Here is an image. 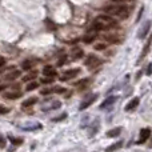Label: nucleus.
<instances>
[{"label": "nucleus", "mask_w": 152, "mask_h": 152, "mask_svg": "<svg viewBox=\"0 0 152 152\" xmlns=\"http://www.w3.org/2000/svg\"><path fill=\"white\" fill-rule=\"evenodd\" d=\"M51 91L58 92V94H63V92H67V89L63 88V87H53V88H51Z\"/></svg>", "instance_id": "25"}, {"label": "nucleus", "mask_w": 152, "mask_h": 152, "mask_svg": "<svg viewBox=\"0 0 152 152\" xmlns=\"http://www.w3.org/2000/svg\"><path fill=\"white\" fill-rule=\"evenodd\" d=\"M51 88H44V89H42V95H50L51 94Z\"/></svg>", "instance_id": "30"}, {"label": "nucleus", "mask_w": 152, "mask_h": 152, "mask_svg": "<svg viewBox=\"0 0 152 152\" xmlns=\"http://www.w3.org/2000/svg\"><path fill=\"white\" fill-rule=\"evenodd\" d=\"M116 99H118L116 96H111V97H108V99H105L104 102L100 104V108H102V110H104V108H107V107H110V105H112L113 103L116 102Z\"/></svg>", "instance_id": "13"}, {"label": "nucleus", "mask_w": 152, "mask_h": 152, "mask_svg": "<svg viewBox=\"0 0 152 152\" xmlns=\"http://www.w3.org/2000/svg\"><path fill=\"white\" fill-rule=\"evenodd\" d=\"M120 132H121V128H120V127H118V128L110 129V131H108L105 135H107L108 137H116V136H119V135H120Z\"/></svg>", "instance_id": "19"}, {"label": "nucleus", "mask_w": 152, "mask_h": 152, "mask_svg": "<svg viewBox=\"0 0 152 152\" xmlns=\"http://www.w3.org/2000/svg\"><path fill=\"white\" fill-rule=\"evenodd\" d=\"M123 147V142H118V143H115V144H112L111 147H107V152H113V151H116V150H119V148H121Z\"/></svg>", "instance_id": "20"}, {"label": "nucleus", "mask_w": 152, "mask_h": 152, "mask_svg": "<svg viewBox=\"0 0 152 152\" xmlns=\"http://www.w3.org/2000/svg\"><path fill=\"white\" fill-rule=\"evenodd\" d=\"M5 64V59H3V58H0V67H3Z\"/></svg>", "instance_id": "35"}, {"label": "nucleus", "mask_w": 152, "mask_h": 152, "mask_svg": "<svg viewBox=\"0 0 152 152\" xmlns=\"http://www.w3.org/2000/svg\"><path fill=\"white\" fill-rule=\"evenodd\" d=\"M37 87H39V83H37V81H35V80H31L26 86V91H32V89H36Z\"/></svg>", "instance_id": "21"}, {"label": "nucleus", "mask_w": 152, "mask_h": 152, "mask_svg": "<svg viewBox=\"0 0 152 152\" xmlns=\"http://www.w3.org/2000/svg\"><path fill=\"white\" fill-rule=\"evenodd\" d=\"M151 68H152V67H151V64H148V67H147V71H145V74H147L148 76L151 75Z\"/></svg>", "instance_id": "33"}, {"label": "nucleus", "mask_w": 152, "mask_h": 152, "mask_svg": "<svg viewBox=\"0 0 152 152\" xmlns=\"http://www.w3.org/2000/svg\"><path fill=\"white\" fill-rule=\"evenodd\" d=\"M99 64H100V60L94 55H89L86 60V66L88 67V68H95V67H97Z\"/></svg>", "instance_id": "5"}, {"label": "nucleus", "mask_w": 152, "mask_h": 152, "mask_svg": "<svg viewBox=\"0 0 152 152\" xmlns=\"http://www.w3.org/2000/svg\"><path fill=\"white\" fill-rule=\"evenodd\" d=\"M21 96H23V92H20V91H13V92H7V94H4L5 99H11V100L19 99V97H21Z\"/></svg>", "instance_id": "12"}, {"label": "nucleus", "mask_w": 152, "mask_h": 152, "mask_svg": "<svg viewBox=\"0 0 152 152\" xmlns=\"http://www.w3.org/2000/svg\"><path fill=\"white\" fill-rule=\"evenodd\" d=\"M5 147V139L3 135H0V148H4Z\"/></svg>", "instance_id": "29"}, {"label": "nucleus", "mask_w": 152, "mask_h": 152, "mask_svg": "<svg viewBox=\"0 0 152 152\" xmlns=\"http://www.w3.org/2000/svg\"><path fill=\"white\" fill-rule=\"evenodd\" d=\"M84 56V52L83 50H80V48H74L71 52V59L72 60H79V59H81Z\"/></svg>", "instance_id": "11"}, {"label": "nucleus", "mask_w": 152, "mask_h": 152, "mask_svg": "<svg viewBox=\"0 0 152 152\" xmlns=\"http://www.w3.org/2000/svg\"><path fill=\"white\" fill-rule=\"evenodd\" d=\"M21 129H26V131H35V129H40L42 128V124L40 123H27L26 126H20Z\"/></svg>", "instance_id": "8"}, {"label": "nucleus", "mask_w": 152, "mask_h": 152, "mask_svg": "<svg viewBox=\"0 0 152 152\" xmlns=\"http://www.w3.org/2000/svg\"><path fill=\"white\" fill-rule=\"evenodd\" d=\"M35 103H37V97H29V99H27V100H24L23 103H21V107L23 108H28V107H31V105H34Z\"/></svg>", "instance_id": "16"}, {"label": "nucleus", "mask_w": 152, "mask_h": 152, "mask_svg": "<svg viewBox=\"0 0 152 152\" xmlns=\"http://www.w3.org/2000/svg\"><path fill=\"white\" fill-rule=\"evenodd\" d=\"M151 135V129L150 128H143L140 131V139L137 140V144H143L144 142H147V139Z\"/></svg>", "instance_id": "7"}, {"label": "nucleus", "mask_w": 152, "mask_h": 152, "mask_svg": "<svg viewBox=\"0 0 152 152\" xmlns=\"http://www.w3.org/2000/svg\"><path fill=\"white\" fill-rule=\"evenodd\" d=\"M105 47H107V45H105L104 43H99V44L95 45V50L96 51H103V50H105Z\"/></svg>", "instance_id": "27"}, {"label": "nucleus", "mask_w": 152, "mask_h": 152, "mask_svg": "<svg viewBox=\"0 0 152 152\" xmlns=\"http://www.w3.org/2000/svg\"><path fill=\"white\" fill-rule=\"evenodd\" d=\"M20 75H21V72L18 71V69H15V71H11L10 74L5 75L4 79H5V80H15V79H18Z\"/></svg>", "instance_id": "15"}, {"label": "nucleus", "mask_w": 152, "mask_h": 152, "mask_svg": "<svg viewBox=\"0 0 152 152\" xmlns=\"http://www.w3.org/2000/svg\"><path fill=\"white\" fill-rule=\"evenodd\" d=\"M10 140L12 144L15 145H20L21 143H23V139H20V137H13V136H10Z\"/></svg>", "instance_id": "23"}, {"label": "nucleus", "mask_w": 152, "mask_h": 152, "mask_svg": "<svg viewBox=\"0 0 152 152\" xmlns=\"http://www.w3.org/2000/svg\"><path fill=\"white\" fill-rule=\"evenodd\" d=\"M61 107V103L58 102V100H51L48 102V104L42 105V110L43 111H51V110H58V108Z\"/></svg>", "instance_id": "4"}, {"label": "nucleus", "mask_w": 152, "mask_h": 152, "mask_svg": "<svg viewBox=\"0 0 152 152\" xmlns=\"http://www.w3.org/2000/svg\"><path fill=\"white\" fill-rule=\"evenodd\" d=\"M79 74H80V68H72V69H69V71H67L64 75H61L60 80L61 81H67V80H69V79L76 77Z\"/></svg>", "instance_id": "3"}, {"label": "nucleus", "mask_w": 152, "mask_h": 152, "mask_svg": "<svg viewBox=\"0 0 152 152\" xmlns=\"http://www.w3.org/2000/svg\"><path fill=\"white\" fill-rule=\"evenodd\" d=\"M43 74H44V76H50V77H55L58 72H56L55 69H53L51 66H47V67H44V69H43Z\"/></svg>", "instance_id": "14"}, {"label": "nucleus", "mask_w": 152, "mask_h": 152, "mask_svg": "<svg viewBox=\"0 0 152 152\" xmlns=\"http://www.w3.org/2000/svg\"><path fill=\"white\" fill-rule=\"evenodd\" d=\"M113 3H121V1H124V0H112Z\"/></svg>", "instance_id": "36"}, {"label": "nucleus", "mask_w": 152, "mask_h": 152, "mask_svg": "<svg viewBox=\"0 0 152 152\" xmlns=\"http://www.w3.org/2000/svg\"><path fill=\"white\" fill-rule=\"evenodd\" d=\"M10 112V108L4 107V105H0V115H5V113Z\"/></svg>", "instance_id": "28"}, {"label": "nucleus", "mask_w": 152, "mask_h": 152, "mask_svg": "<svg viewBox=\"0 0 152 152\" xmlns=\"http://www.w3.org/2000/svg\"><path fill=\"white\" fill-rule=\"evenodd\" d=\"M40 81H42L43 84H51V83L53 81V77H50V76H45V77H43Z\"/></svg>", "instance_id": "26"}, {"label": "nucleus", "mask_w": 152, "mask_h": 152, "mask_svg": "<svg viewBox=\"0 0 152 152\" xmlns=\"http://www.w3.org/2000/svg\"><path fill=\"white\" fill-rule=\"evenodd\" d=\"M96 36H97V35H96V31L94 29V31H91V32H88V34L84 35L83 42L86 43V44H89V43H92L95 39H96Z\"/></svg>", "instance_id": "9"}, {"label": "nucleus", "mask_w": 152, "mask_h": 152, "mask_svg": "<svg viewBox=\"0 0 152 152\" xmlns=\"http://www.w3.org/2000/svg\"><path fill=\"white\" fill-rule=\"evenodd\" d=\"M64 63H66V58H61V59H60V61L58 63V66H63Z\"/></svg>", "instance_id": "34"}, {"label": "nucleus", "mask_w": 152, "mask_h": 152, "mask_svg": "<svg viewBox=\"0 0 152 152\" xmlns=\"http://www.w3.org/2000/svg\"><path fill=\"white\" fill-rule=\"evenodd\" d=\"M7 84H0V92L1 91H5V89H7Z\"/></svg>", "instance_id": "32"}, {"label": "nucleus", "mask_w": 152, "mask_h": 152, "mask_svg": "<svg viewBox=\"0 0 152 152\" xmlns=\"http://www.w3.org/2000/svg\"><path fill=\"white\" fill-rule=\"evenodd\" d=\"M96 99H97V95H91V96H89L88 99H86L83 103H81V104H80V107H79V110H80V111H83V110H86V108H88L89 105H91L92 103H94Z\"/></svg>", "instance_id": "6"}, {"label": "nucleus", "mask_w": 152, "mask_h": 152, "mask_svg": "<svg viewBox=\"0 0 152 152\" xmlns=\"http://www.w3.org/2000/svg\"><path fill=\"white\" fill-rule=\"evenodd\" d=\"M148 29H150V23H147V26L144 27V29H142V31L139 32V37H140V39L145 36V34H147V32H148Z\"/></svg>", "instance_id": "24"}, {"label": "nucleus", "mask_w": 152, "mask_h": 152, "mask_svg": "<svg viewBox=\"0 0 152 152\" xmlns=\"http://www.w3.org/2000/svg\"><path fill=\"white\" fill-rule=\"evenodd\" d=\"M35 64H36V61H35V60H26V61H23L21 67H23L24 71H29V69H31Z\"/></svg>", "instance_id": "18"}, {"label": "nucleus", "mask_w": 152, "mask_h": 152, "mask_svg": "<svg viewBox=\"0 0 152 152\" xmlns=\"http://www.w3.org/2000/svg\"><path fill=\"white\" fill-rule=\"evenodd\" d=\"M104 39L110 43H119L120 42V37L115 34H108V35H104Z\"/></svg>", "instance_id": "17"}, {"label": "nucleus", "mask_w": 152, "mask_h": 152, "mask_svg": "<svg viewBox=\"0 0 152 152\" xmlns=\"http://www.w3.org/2000/svg\"><path fill=\"white\" fill-rule=\"evenodd\" d=\"M94 29L95 31H108L115 27H118V20L110 15H100L94 20Z\"/></svg>", "instance_id": "1"}, {"label": "nucleus", "mask_w": 152, "mask_h": 152, "mask_svg": "<svg viewBox=\"0 0 152 152\" xmlns=\"http://www.w3.org/2000/svg\"><path fill=\"white\" fill-rule=\"evenodd\" d=\"M139 102H140L139 97H134L132 100H129V102L127 103V105H126V111H132V110H135V108L139 105Z\"/></svg>", "instance_id": "10"}, {"label": "nucleus", "mask_w": 152, "mask_h": 152, "mask_svg": "<svg viewBox=\"0 0 152 152\" xmlns=\"http://www.w3.org/2000/svg\"><path fill=\"white\" fill-rule=\"evenodd\" d=\"M104 12L110 16H118L124 20L129 16V8L124 4H111L104 7Z\"/></svg>", "instance_id": "2"}, {"label": "nucleus", "mask_w": 152, "mask_h": 152, "mask_svg": "<svg viewBox=\"0 0 152 152\" xmlns=\"http://www.w3.org/2000/svg\"><path fill=\"white\" fill-rule=\"evenodd\" d=\"M66 116H67V115H66V113H63V115H61V116H60V118H53V119H52V120H53V121H60V120H63V119H64V118H66Z\"/></svg>", "instance_id": "31"}, {"label": "nucleus", "mask_w": 152, "mask_h": 152, "mask_svg": "<svg viewBox=\"0 0 152 152\" xmlns=\"http://www.w3.org/2000/svg\"><path fill=\"white\" fill-rule=\"evenodd\" d=\"M36 76H37V72L36 71H34V72H31V74H28V75H26L23 77V81H31V80H35L36 79Z\"/></svg>", "instance_id": "22"}]
</instances>
